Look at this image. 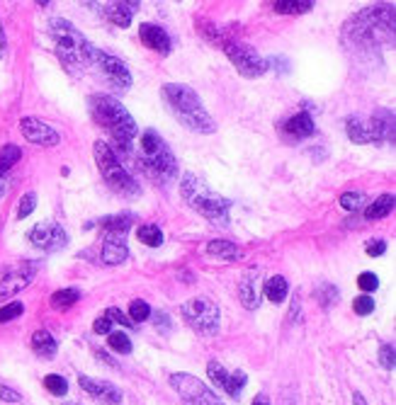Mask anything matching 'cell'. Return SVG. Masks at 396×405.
<instances>
[{
    "instance_id": "7dc6e473",
    "label": "cell",
    "mask_w": 396,
    "mask_h": 405,
    "mask_svg": "<svg viewBox=\"0 0 396 405\" xmlns=\"http://www.w3.org/2000/svg\"><path fill=\"white\" fill-rule=\"evenodd\" d=\"M0 401L19 403V393H17V391H13L10 386H3V383H0Z\"/></svg>"
},
{
    "instance_id": "9a60e30c",
    "label": "cell",
    "mask_w": 396,
    "mask_h": 405,
    "mask_svg": "<svg viewBox=\"0 0 396 405\" xmlns=\"http://www.w3.org/2000/svg\"><path fill=\"white\" fill-rule=\"evenodd\" d=\"M78 386H81L90 398L102 401L107 405H120L122 401H125L122 391L110 381H97V379H90V377H78Z\"/></svg>"
},
{
    "instance_id": "f6af8a7d",
    "label": "cell",
    "mask_w": 396,
    "mask_h": 405,
    "mask_svg": "<svg viewBox=\"0 0 396 405\" xmlns=\"http://www.w3.org/2000/svg\"><path fill=\"white\" fill-rule=\"evenodd\" d=\"M365 250H367L370 258H382V255L387 253V243H384V240H370V243L365 245Z\"/></svg>"
},
{
    "instance_id": "681fc988",
    "label": "cell",
    "mask_w": 396,
    "mask_h": 405,
    "mask_svg": "<svg viewBox=\"0 0 396 405\" xmlns=\"http://www.w3.org/2000/svg\"><path fill=\"white\" fill-rule=\"evenodd\" d=\"M280 68V71L282 73H287V71H290V66H287V58H282V56H277V58H270V61H267V68Z\"/></svg>"
},
{
    "instance_id": "44dd1931",
    "label": "cell",
    "mask_w": 396,
    "mask_h": 405,
    "mask_svg": "<svg viewBox=\"0 0 396 405\" xmlns=\"http://www.w3.org/2000/svg\"><path fill=\"white\" fill-rule=\"evenodd\" d=\"M138 8H141V3H136V0H132V3H110L105 8V15H107V19H110L112 24L127 29L132 24L134 13H136Z\"/></svg>"
},
{
    "instance_id": "ee69618b",
    "label": "cell",
    "mask_w": 396,
    "mask_h": 405,
    "mask_svg": "<svg viewBox=\"0 0 396 405\" xmlns=\"http://www.w3.org/2000/svg\"><path fill=\"white\" fill-rule=\"evenodd\" d=\"M105 315L110 320H115V323H120V325H125V328H132V320H129V315H125V311L122 308H117V306H110V308L105 311Z\"/></svg>"
},
{
    "instance_id": "816d5d0a",
    "label": "cell",
    "mask_w": 396,
    "mask_h": 405,
    "mask_svg": "<svg viewBox=\"0 0 396 405\" xmlns=\"http://www.w3.org/2000/svg\"><path fill=\"white\" fill-rule=\"evenodd\" d=\"M5 49H8V37H5L3 22H0V58H3V56H5Z\"/></svg>"
},
{
    "instance_id": "db71d44e",
    "label": "cell",
    "mask_w": 396,
    "mask_h": 405,
    "mask_svg": "<svg viewBox=\"0 0 396 405\" xmlns=\"http://www.w3.org/2000/svg\"><path fill=\"white\" fill-rule=\"evenodd\" d=\"M253 405H270V398H267L265 393H260V396H255Z\"/></svg>"
},
{
    "instance_id": "4fadbf2b",
    "label": "cell",
    "mask_w": 396,
    "mask_h": 405,
    "mask_svg": "<svg viewBox=\"0 0 396 405\" xmlns=\"http://www.w3.org/2000/svg\"><path fill=\"white\" fill-rule=\"evenodd\" d=\"M29 243L44 253H58L68 245V233L56 224V221H42L29 231Z\"/></svg>"
},
{
    "instance_id": "8992f818",
    "label": "cell",
    "mask_w": 396,
    "mask_h": 405,
    "mask_svg": "<svg viewBox=\"0 0 396 405\" xmlns=\"http://www.w3.org/2000/svg\"><path fill=\"white\" fill-rule=\"evenodd\" d=\"M138 165L151 180L161 182L163 187L177 177V160L171 146L153 129H146L138 138Z\"/></svg>"
},
{
    "instance_id": "74e56055",
    "label": "cell",
    "mask_w": 396,
    "mask_h": 405,
    "mask_svg": "<svg viewBox=\"0 0 396 405\" xmlns=\"http://www.w3.org/2000/svg\"><path fill=\"white\" fill-rule=\"evenodd\" d=\"M365 204V195L363 192H345L343 197H340V206L348 211H358L360 206Z\"/></svg>"
},
{
    "instance_id": "b9f144b4",
    "label": "cell",
    "mask_w": 396,
    "mask_h": 405,
    "mask_svg": "<svg viewBox=\"0 0 396 405\" xmlns=\"http://www.w3.org/2000/svg\"><path fill=\"white\" fill-rule=\"evenodd\" d=\"M353 311L358 315H370L374 311V299H372V296H367V294L358 296V299L353 301Z\"/></svg>"
},
{
    "instance_id": "ac0fdd59",
    "label": "cell",
    "mask_w": 396,
    "mask_h": 405,
    "mask_svg": "<svg viewBox=\"0 0 396 405\" xmlns=\"http://www.w3.org/2000/svg\"><path fill=\"white\" fill-rule=\"evenodd\" d=\"M282 131H285L290 138H309L316 134V124H314V117L309 115V112H296L294 117H290V119L285 122V126H282Z\"/></svg>"
},
{
    "instance_id": "5bb4252c",
    "label": "cell",
    "mask_w": 396,
    "mask_h": 405,
    "mask_svg": "<svg viewBox=\"0 0 396 405\" xmlns=\"http://www.w3.org/2000/svg\"><path fill=\"white\" fill-rule=\"evenodd\" d=\"M19 131H22V136L27 138L29 143H34V146H56V143L61 141L58 131L54 129V126H49L47 122L37 119V117H24V119L19 122Z\"/></svg>"
},
{
    "instance_id": "f546056e",
    "label": "cell",
    "mask_w": 396,
    "mask_h": 405,
    "mask_svg": "<svg viewBox=\"0 0 396 405\" xmlns=\"http://www.w3.org/2000/svg\"><path fill=\"white\" fill-rule=\"evenodd\" d=\"M136 238L138 243L148 245V248H158V245H163V231L153 224H143L136 229Z\"/></svg>"
},
{
    "instance_id": "7c38bea8",
    "label": "cell",
    "mask_w": 396,
    "mask_h": 405,
    "mask_svg": "<svg viewBox=\"0 0 396 405\" xmlns=\"http://www.w3.org/2000/svg\"><path fill=\"white\" fill-rule=\"evenodd\" d=\"M42 263H19L15 267H10L0 279V304L13 296H17L22 289H27L32 284V279L37 276V270Z\"/></svg>"
},
{
    "instance_id": "8d00e7d4",
    "label": "cell",
    "mask_w": 396,
    "mask_h": 405,
    "mask_svg": "<svg viewBox=\"0 0 396 405\" xmlns=\"http://www.w3.org/2000/svg\"><path fill=\"white\" fill-rule=\"evenodd\" d=\"M22 313H24V306L19 301H10V304L0 306V323H10V320H15Z\"/></svg>"
},
{
    "instance_id": "f35d334b",
    "label": "cell",
    "mask_w": 396,
    "mask_h": 405,
    "mask_svg": "<svg viewBox=\"0 0 396 405\" xmlns=\"http://www.w3.org/2000/svg\"><path fill=\"white\" fill-rule=\"evenodd\" d=\"M379 364H382L387 372H394V369H396V349H394V345H382V349H379Z\"/></svg>"
},
{
    "instance_id": "cb8c5ba5",
    "label": "cell",
    "mask_w": 396,
    "mask_h": 405,
    "mask_svg": "<svg viewBox=\"0 0 396 405\" xmlns=\"http://www.w3.org/2000/svg\"><path fill=\"white\" fill-rule=\"evenodd\" d=\"M207 255H209V258H219V260L234 263V260H241L244 250H241L239 245L229 243V240H212V243H207Z\"/></svg>"
},
{
    "instance_id": "836d02e7",
    "label": "cell",
    "mask_w": 396,
    "mask_h": 405,
    "mask_svg": "<svg viewBox=\"0 0 396 405\" xmlns=\"http://www.w3.org/2000/svg\"><path fill=\"white\" fill-rule=\"evenodd\" d=\"M107 342H110V347L115 349L117 354H132V340L129 335L125 333H110L107 335Z\"/></svg>"
},
{
    "instance_id": "1f68e13d",
    "label": "cell",
    "mask_w": 396,
    "mask_h": 405,
    "mask_svg": "<svg viewBox=\"0 0 396 405\" xmlns=\"http://www.w3.org/2000/svg\"><path fill=\"white\" fill-rule=\"evenodd\" d=\"M246 383H248V377H246L244 372H234V374H229V379H226L224 391L229 393L231 398H241Z\"/></svg>"
},
{
    "instance_id": "60d3db41",
    "label": "cell",
    "mask_w": 396,
    "mask_h": 405,
    "mask_svg": "<svg viewBox=\"0 0 396 405\" xmlns=\"http://www.w3.org/2000/svg\"><path fill=\"white\" fill-rule=\"evenodd\" d=\"M319 301H321V306L331 308L333 304H338V289H335L333 284H324L319 289Z\"/></svg>"
},
{
    "instance_id": "e0dca14e",
    "label": "cell",
    "mask_w": 396,
    "mask_h": 405,
    "mask_svg": "<svg viewBox=\"0 0 396 405\" xmlns=\"http://www.w3.org/2000/svg\"><path fill=\"white\" fill-rule=\"evenodd\" d=\"M367 122L374 143H394V112L379 110Z\"/></svg>"
},
{
    "instance_id": "bcb514c9",
    "label": "cell",
    "mask_w": 396,
    "mask_h": 405,
    "mask_svg": "<svg viewBox=\"0 0 396 405\" xmlns=\"http://www.w3.org/2000/svg\"><path fill=\"white\" fill-rule=\"evenodd\" d=\"M93 330H95L97 335H110L112 333V320L107 318V315H100V318L93 323Z\"/></svg>"
},
{
    "instance_id": "9c48e42d",
    "label": "cell",
    "mask_w": 396,
    "mask_h": 405,
    "mask_svg": "<svg viewBox=\"0 0 396 405\" xmlns=\"http://www.w3.org/2000/svg\"><path fill=\"white\" fill-rule=\"evenodd\" d=\"M171 386L177 391L182 405H224L219 396L192 374H171Z\"/></svg>"
},
{
    "instance_id": "e575fe53",
    "label": "cell",
    "mask_w": 396,
    "mask_h": 405,
    "mask_svg": "<svg viewBox=\"0 0 396 405\" xmlns=\"http://www.w3.org/2000/svg\"><path fill=\"white\" fill-rule=\"evenodd\" d=\"M207 374H209V381L214 383L216 388H221V391H224L226 379H229V374H226V369L221 367L219 362H214V359H212V362L207 364Z\"/></svg>"
},
{
    "instance_id": "d4e9b609",
    "label": "cell",
    "mask_w": 396,
    "mask_h": 405,
    "mask_svg": "<svg viewBox=\"0 0 396 405\" xmlns=\"http://www.w3.org/2000/svg\"><path fill=\"white\" fill-rule=\"evenodd\" d=\"M32 347H34V352L37 354L52 359L54 354H56L58 345H56V340H54L52 333H47V330H37V333L32 335Z\"/></svg>"
},
{
    "instance_id": "f907efd6",
    "label": "cell",
    "mask_w": 396,
    "mask_h": 405,
    "mask_svg": "<svg viewBox=\"0 0 396 405\" xmlns=\"http://www.w3.org/2000/svg\"><path fill=\"white\" fill-rule=\"evenodd\" d=\"M10 187H13V182H10V177H8V175H0V199H3V197H8Z\"/></svg>"
},
{
    "instance_id": "83f0119b",
    "label": "cell",
    "mask_w": 396,
    "mask_h": 405,
    "mask_svg": "<svg viewBox=\"0 0 396 405\" xmlns=\"http://www.w3.org/2000/svg\"><path fill=\"white\" fill-rule=\"evenodd\" d=\"M81 301V291L73 289V286H68V289H58L52 294V299H49V304H52V308L56 311H68L73 304H78Z\"/></svg>"
},
{
    "instance_id": "7402d4cb",
    "label": "cell",
    "mask_w": 396,
    "mask_h": 405,
    "mask_svg": "<svg viewBox=\"0 0 396 405\" xmlns=\"http://www.w3.org/2000/svg\"><path fill=\"white\" fill-rule=\"evenodd\" d=\"M102 263L105 265H122L129 258V250L120 238H105L102 240Z\"/></svg>"
},
{
    "instance_id": "d6a6232c",
    "label": "cell",
    "mask_w": 396,
    "mask_h": 405,
    "mask_svg": "<svg viewBox=\"0 0 396 405\" xmlns=\"http://www.w3.org/2000/svg\"><path fill=\"white\" fill-rule=\"evenodd\" d=\"M44 388H47L52 396H66L68 381L63 377H58V374H49V377L44 379Z\"/></svg>"
},
{
    "instance_id": "f5cc1de1",
    "label": "cell",
    "mask_w": 396,
    "mask_h": 405,
    "mask_svg": "<svg viewBox=\"0 0 396 405\" xmlns=\"http://www.w3.org/2000/svg\"><path fill=\"white\" fill-rule=\"evenodd\" d=\"M353 403L355 405H367V401H365L363 393H360V391H353Z\"/></svg>"
},
{
    "instance_id": "7bdbcfd3",
    "label": "cell",
    "mask_w": 396,
    "mask_h": 405,
    "mask_svg": "<svg viewBox=\"0 0 396 405\" xmlns=\"http://www.w3.org/2000/svg\"><path fill=\"white\" fill-rule=\"evenodd\" d=\"M34 206H37V195H34V192H29V195H24L22 201H19V206H17V219H27V216L34 211Z\"/></svg>"
},
{
    "instance_id": "5b68a950",
    "label": "cell",
    "mask_w": 396,
    "mask_h": 405,
    "mask_svg": "<svg viewBox=\"0 0 396 405\" xmlns=\"http://www.w3.org/2000/svg\"><path fill=\"white\" fill-rule=\"evenodd\" d=\"M180 195H182V199H185V204L190 206V209H195L197 214L205 216L209 224L221 226V229L229 226L231 199L216 195L205 180L195 177L192 172H185L180 180Z\"/></svg>"
},
{
    "instance_id": "ab89813d",
    "label": "cell",
    "mask_w": 396,
    "mask_h": 405,
    "mask_svg": "<svg viewBox=\"0 0 396 405\" xmlns=\"http://www.w3.org/2000/svg\"><path fill=\"white\" fill-rule=\"evenodd\" d=\"M358 286L365 291V294H372V291L379 289V279L374 272H363V274L358 276Z\"/></svg>"
},
{
    "instance_id": "4dcf8cb0",
    "label": "cell",
    "mask_w": 396,
    "mask_h": 405,
    "mask_svg": "<svg viewBox=\"0 0 396 405\" xmlns=\"http://www.w3.org/2000/svg\"><path fill=\"white\" fill-rule=\"evenodd\" d=\"M17 160H22V148L19 146L8 143V146L0 148V175H5V172H8Z\"/></svg>"
},
{
    "instance_id": "277c9868",
    "label": "cell",
    "mask_w": 396,
    "mask_h": 405,
    "mask_svg": "<svg viewBox=\"0 0 396 405\" xmlns=\"http://www.w3.org/2000/svg\"><path fill=\"white\" fill-rule=\"evenodd\" d=\"M90 115H93V119L107 131V134L115 138V143L120 146L122 153L132 151V143H134V138H136L138 129H136L134 117L129 115V110H127L117 97L93 95L90 97Z\"/></svg>"
},
{
    "instance_id": "7a4b0ae2",
    "label": "cell",
    "mask_w": 396,
    "mask_h": 405,
    "mask_svg": "<svg viewBox=\"0 0 396 405\" xmlns=\"http://www.w3.org/2000/svg\"><path fill=\"white\" fill-rule=\"evenodd\" d=\"M49 34H52V39H54V51H56L61 66L66 68V73L78 78L93 66L95 47H93L71 22L58 19V17L52 19V22H49Z\"/></svg>"
},
{
    "instance_id": "484cf974",
    "label": "cell",
    "mask_w": 396,
    "mask_h": 405,
    "mask_svg": "<svg viewBox=\"0 0 396 405\" xmlns=\"http://www.w3.org/2000/svg\"><path fill=\"white\" fill-rule=\"evenodd\" d=\"M396 197L394 195H382L379 199H374L372 204L365 209V219L367 221H377V219H384L387 214H392L394 204H396Z\"/></svg>"
},
{
    "instance_id": "4316f807",
    "label": "cell",
    "mask_w": 396,
    "mask_h": 405,
    "mask_svg": "<svg viewBox=\"0 0 396 405\" xmlns=\"http://www.w3.org/2000/svg\"><path fill=\"white\" fill-rule=\"evenodd\" d=\"M287 294H290V284H287L285 276L275 274V276H270V279L265 281L267 301H272V304H282V301L287 299Z\"/></svg>"
},
{
    "instance_id": "30bf717a",
    "label": "cell",
    "mask_w": 396,
    "mask_h": 405,
    "mask_svg": "<svg viewBox=\"0 0 396 405\" xmlns=\"http://www.w3.org/2000/svg\"><path fill=\"white\" fill-rule=\"evenodd\" d=\"M224 51H226V56L231 58V63L236 66V71H239L244 78H260L267 71V61L265 58H260L248 44L226 39Z\"/></svg>"
},
{
    "instance_id": "11a10c76",
    "label": "cell",
    "mask_w": 396,
    "mask_h": 405,
    "mask_svg": "<svg viewBox=\"0 0 396 405\" xmlns=\"http://www.w3.org/2000/svg\"><path fill=\"white\" fill-rule=\"evenodd\" d=\"M66 405H76V403H66Z\"/></svg>"
},
{
    "instance_id": "c3c4849f",
    "label": "cell",
    "mask_w": 396,
    "mask_h": 405,
    "mask_svg": "<svg viewBox=\"0 0 396 405\" xmlns=\"http://www.w3.org/2000/svg\"><path fill=\"white\" fill-rule=\"evenodd\" d=\"M156 328L171 330V318H168L166 311H158V313H156Z\"/></svg>"
},
{
    "instance_id": "6da1fadb",
    "label": "cell",
    "mask_w": 396,
    "mask_h": 405,
    "mask_svg": "<svg viewBox=\"0 0 396 405\" xmlns=\"http://www.w3.org/2000/svg\"><path fill=\"white\" fill-rule=\"evenodd\" d=\"M343 42L353 49H372L394 42V5H374L360 10L343 29Z\"/></svg>"
},
{
    "instance_id": "52a82bcc",
    "label": "cell",
    "mask_w": 396,
    "mask_h": 405,
    "mask_svg": "<svg viewBox=\"0 0 396 405\" xmlns=\"http://www.w3.org/2000/svg\"><path fill=\"white\" fill-rule=\"evenodd\" d=\"M93 153H95V163H97V167H100L102 177H105V182L112 187V190L120 192V195H129V197L141 195L138 182L127 172V167L122 165L120 158L115 156V151H112L105 141H95Z\"/></svg>"
},
{
    "instance_id": "3957f363",
    "label": "cell",
    "mask_w": 396,
    "mask_h": 405,
    "mask_svg": "<svg viewBox=\"0 0 396 405\" xmlns=\"http://www.w3.org/2000/svg\"><path fill=\"white\" fill-rule=\"evenodd\" d=\"M161 92L168 110L177 117L182 126L197 131V134H214L216 131V122L212 119V115L202 105L200 95L192 88L182 85V83H166Z\"/></svg>"
},
{
    "instance_id": "2e32d148",
    "label": "cell",
    "mask_w": 396,
    "mask_h": 405,
    "mask_svg": "<svg viewBox=\"0 0 396 405\" xmlns=\"http://www.w3.org/2000/svg\"><path fill=\"white\" fill-rule=\"evenodd\" d=\"M138 39H141L151 51H158V53H163V56L171 53V49H173L171 37H168V32L161 27V24L143 22L141 27H138Z\"/></svg>"
},
{
    "instance_id": "603a6c76",
    "label": "cell",
    "mask_w": 396,
    "mask_h": 405,
    "mask_svg": "<svg viewBox=\"0 0 396 405\" xmlns=\"http://www.w3.org/2000/svg\"><path fill=\"white\" fill-rule=\"evenodd\" d=\"M345 134L353 143H372V131H370V122L363 119V117H350L345 122Z\"/></svg>"
},
{
    "instance_id": "8fae6325",
    "label": "cell",
    "mask_w": 396,
    "mask_h": 405,
    "mask_svg": "<svg viewBox=\"0 0 396 405\" xmlns=\"http://www.w3.org/2000/svg\"><path fill=\"white\" fill-rule=\"evenodd\" d=\"M93 66H97L100 76L107 81V85L112 88L115 92H127L132 88V73L127 68L125 61H120L117 56L107 51H97L93 53Z\"/></svg>"
},
{
    "instance_id": "d6986e66",
    "label": "cell",
    "mask_w": 396,
    "mask_h": 405,
    "mask_svg": "<svg viewBox=\"0 0 396 405\" xmlns=\"http://www.w3.org/2000/svg\"><path fill=\"white\" fill-rule=\"evenodd\" d=\"M134 224V214H112V216H102L97 221V229L102 231L105 238H120L129 231V226Z\"/></svg>"
},
{
    "instance_id": "f1b7e54d",
    "label": "cell",
    "mask_w": 396,
    "mask_h": 405,
    "mask_svg": "<svg viewBox=\"0 0 396 405\" xmlns=\"http://www.w3.org/2000/svg\"><path fill=\"white\" fill-rule=\"evenodd\" d=\"M314 8V0H275L272 10L280 15H301Z\"/></svg>"
},
{
    "instance_id": "d590c367",
    "label": "cell",
    "mask_w": 396,
    "mask_h": 405,
    "mask_svg": "<svg viewBox=\"0 0 396 405\" xmlns=\"http://www.w3.org/2000/svg\"><path fill=\"white\" fill-rule=\"evenodd\" d=\"M148 315H151V306H148L146 301H141V299L132 301V306H129L132 323H143V320H148Z\"/></svg>"
},
{
    "instance_id": "ffe728a7",
    "label": "cell",
    "mask_w": 396,
    "mask_h": 405,
    "mask_svg": "<svg viewBox=\"0 0 396 405\" xmlns=\"http://www.w3.org/2000/svg\"><path fill=\"white\" fill-rule=\"evenodd\" d=\"M239 299L241 304H244V308L248 311H258L260 306V291H258V276H255V272H246L244 279H241L239 284Z\"/></svg>"
},
{
    "instance_id": "ba28073f",
    "label": "cell",
    "mask_w": 396,
    "mask_h": 405,
    "mask_svg": "<svg viewBox=\"0 0 396 405\" xmlns=\"http://www.w3.org/2000/svg\"><path fill=\"white\" fill-rule=\"evenodd\" d=\"M219 306L209 301L207 296H195V299L182 304V318L192 330L202 335L219 333Z\"/></svg>"
}]
</instances>
